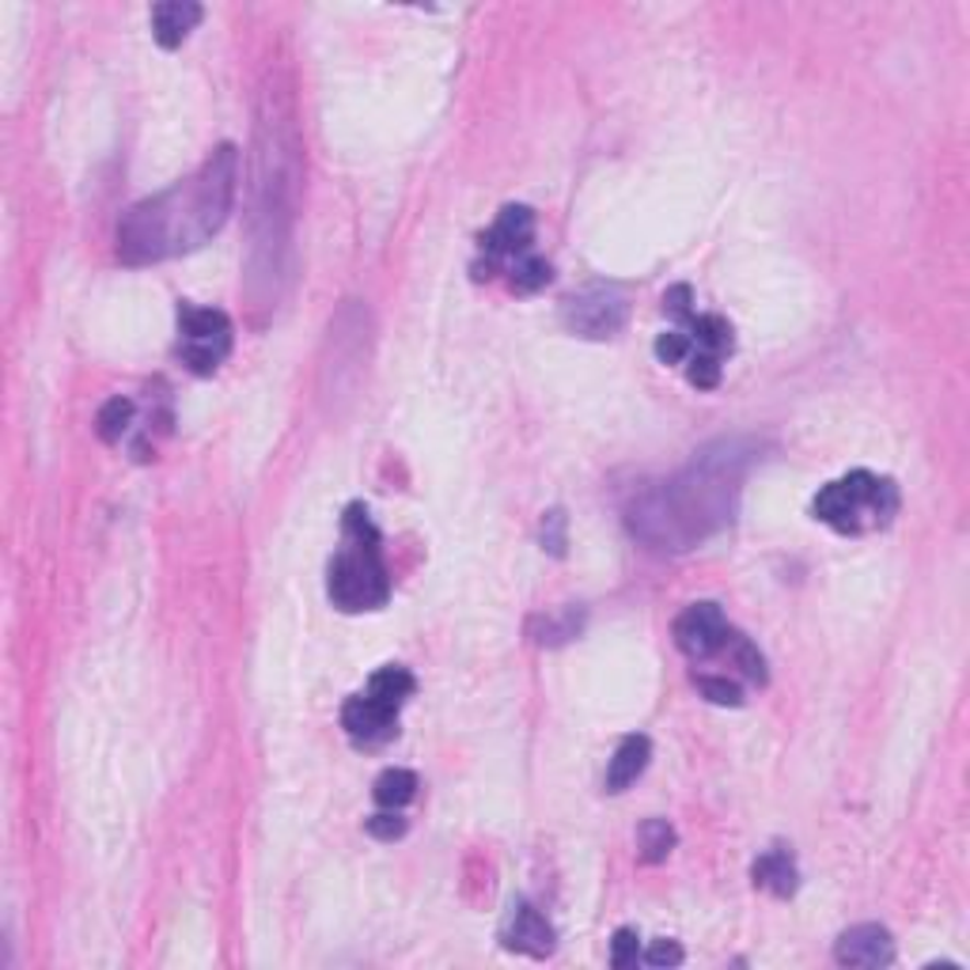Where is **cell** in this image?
Masks as SVG:
<instances>
[{
	"mask_svg": "<svg viewBox=\"0 0 970 970\" xmlns=\"http://www.w3.org/2000/svg\"><path fill=\"white\" fill-rule=\"evenodd\" d=\"M834 959L842 967H887L894 963V940L884 925H853L838 936L834 944Z\"/></svg>",
	"mask_w": 970,
	"mask_h": 970,
	"instance_id": "10",
	"label": "cell"
},
{
	"mask_svg": "<svg viewBox=\"0 0 970 970\" xmlns=\"http://www.w3.org/2000/svg\"><path fill=\"white\" fill-rule=\"evenodd\" d=\"M754 459L751 440H717L690 459L675 478L648 485L630 500L626 528L645 546L663 554H682L697 542L725 531L736 516L743 474Z\"/></svg>",
	"mask_w": 970,
	"mask_h": 970,
	"instance_id": "1",
	"label": "cell"
},
{
	"mask_svg": "<svg viewBox=\"0 0 970 970\" xmlns=\"http://www.w3.org/2000/svg\"><path fill=\"white\" fill-rule=\"evenodd\" d=\"M134 402L129 399H111V402H103V409H99V417H95V432H99V440L103 443H118L122 437H126V429L129 425H134Z\"/></svg>",
	"mask_w": 970,
	"mask_h": 970,
	"instance_id": "20",
	"label": "cell"
},
{
	"mask_svg": "<svg viewBox=\"0 0 970 970\" xmlns=\"http://www.w3.org/2000/svg\"><path fill=\"white\" fill-rule=\"evenodd\" d=\"M417 793V777L409 774V770H383L380 777H376V804L380 808H406L409 800H414Z\"/></svg>",
	"mask_w": 970,
	"mask_h": 970,
	"instance_id": "18",
	"label": "cell"
},
{
	"mask_svg": "<svg viewBox=\"0 0 970 970\" xmlns=\"http://www.w3.org/2000/svg\"><path fill=\"white\" fill-rule=\"evenodd\" d=\"M232 353V319L217 308H178V357L197 376L217 372Z\"/></svg>",
	"mask_w": 970,
	"mask_h": 970,
	"instance_id": "5",
	"label": "cell"
},
{
	"mask_svg": "<svg viewBox=\"0 0 970 970\" xmlns=\"http://www.w3.org/2000/svg\"><path fill=\"white\" fill-rule=\"evenodd\" d=\"M728 637L731 630L717 603H694L675 619V645L690 660H709V656L725 653Z\"/></svg>",
	"mask_w": 970,
	"mask_h": 970,
	"instance_id": "7",
	"label": "cell"
},
{
	"mask_svg": "<svg viewBox=\"0 0 970 970\" xmlns=\"http://www.w3.org/2000/svg\"><path fill=\"white\" fill-rule=\"evenodd\" d=\"M235 183H240V152L235 145H220L197 171L137 201L122 217L118 258L129 266H148L205 246L232 212Z\"/></svg>",
	"mask_w": 970,
	"mask_h": 970,
	"instance_id": "2",
	"label": "cell"
},
{
	"mask_svg": "<svg viewBox=\"0 0 970 970\" xmlns=\"http://www.w3.org/2000/svg\"><path fill=\"white\" fill-rule=\"evenodd\" d=\"M690 353H694V342H690L682 331H671V334H660V338H656V357H660V365H682V360H690Z\"/></svg>",
	"mask_w": 970,
	"mask_h": 970,
	"instance_id": "25",
	"label": "cell"
},
{
	"mask_svg": "<svg viewBox=\"0 0 970 970\" xmlns=\"http://www.w3.org/2000/svg\"><path fill=\"white\" fill-rule=\"evenodd\" d=\"M663 311H668L671 319H679V323H686L690 319V285H675V289L663 292Z\"/></svg>",
	"mask_w": 970,
	"mask_h": 970,
	"instance_id": "30",
	"label": "cell"
},
{
	"mask_svg": "<svg viewBox=\"0 0 970 970\" xmlns=\"http://www.w3.org/2000/svg\"><path fill=\"white\" fill-rule=\"evenodd\" d=\"M531 240H534V212L528 205H508L500 209V217L493 220V228L482 235V251L489 262L500 258H520V254H531Z\"/></svg>",
	"mask_w": 970,
	"mask_h": 970,
	"instance_id": "9",
	"label": "cell"
},
{
	"mask_svg": "<svg viewBox=\"0 0 970 970\" xmlns=\"http://www.w3.org/2000/svg\"><path fill=\"white\" fill-rule=\"evenodd\" d=\"M365 830L376 838V842H394V838H402V834H406L409 823L399 816V811H391V808H388V811H380V816H372V819H368Z\"/></svg>",
	"mask_w": 970,
	"mask_h": 970,
	"instance_id": "26",
	"label": "cell"
},
{
	"mask_svg": "<svg viewBox=\"0 0 970 970\" xmlns=\"http://www.w3.org/2000/svg\"><path fill=\"white\" fill-rule=\"evenodd\" d=\"M365 694H372L376 702L391 705V709H402V705H406V697L414 694V675H409L406 668H394V663H391V668L376 671Z\"/></svg>",
	"mask_w": 970,
	"mask_h": 970,
	"instance_id": "16",
	"label": "cell"
},
{
	"mask_svg": "<svg viewBox=\"0 0 970 970\" xmlns=\"http://www.w3.org/2000/svg\"><path fill=\"white\" fill-rule=\"evenodd\" d=\"M550 277H554L550 274V262L539 258V254H520V258H512V266H508V285L520 296L546 289Z\"/></svg>",
	"mask_w": 970,
	"mask_h": 970,
	"instance_id": "19",
	"label": "cell"
},
{
	"mask_svg": "<svg viewBox=\"0 0 970 970\" xmlns=\"http://www.w3.org/2000/svg\"><path fill=\"white\" fill-rule=\"evenodd\" d=\"M682 959H686V951H682L675 940H656L653 948L645 951V963L648 967H679Z\"/></svg>",
	"mask_w": 970,
	"mask_h": 970,
	"instance_id": "29",
	"label": "cell"
},
{
	"mask_svg": "<svg viewBox=\"0 0 970 970\" xmlns=\"http://www.w3.org/2000/svg\"><path fill=\"white\" fill-rule=\"evenodd\" d=\"M197 23H201V4H190V0H163L152 8V35L163 49L183 46Z\"/></svg>",
	"mask_w": 970,
	"mask_h": 970,
	"instance_id": "12",
	"label": "cell"
},
{
	"mask_svg": "<svg viewBox=\"0 0 970 970\" xmlns=\"http://www.w3.org/2000/svg\"><path fill=\"white\" fill-rule=\"evenodd\" d=\"M686 380L694 383L697 391H713L720 383V357H713V353H690L686 360Z\"/></svg>",
	"mask_w": 970,
	"mask_h": 970,
	"instance_id": "22",
	"label": "cell"
},
{
	"mask_svg": "<svg viewBox=\"0 0 970 970\" xmlns=\"http://www.w3.org/2000/svg\"><path fill=\"white\" fill-rule=\"evenodd\" d=\"M630 303L614 285H588V289L573 292L562 308V319L577 338L603 342L626 326Z\"/></svg>",
	"mask_w": 970,
	"mask_h": 970,
	"instance_id": "6",
	"label": "cell"
},
{
	"mask_svg": "<svg viewBox=\"0 0 970 970\" xmlns=\"http://www.w3.org/2000/svg\"><path fill=\"white\" fill-rule=\"evenodd\" d=\"M542 546L557 557L565 554V512H546V520H542Z\"/></svg>",
	"mask_w": 970,
	"mask_h": 970,
	"instance_id": "28",
	"label": "cell"
},
{
	"mask_svg": "<svg viewBox=\"0 0 970 970\" xmlns=\"http://www.w3.org/2000/svg\"><path fill=\"white\" fill-rule=\"evenodd\" d=\"M725 653H731V660H736V668L743 671V675L751 679V682H766V660H762V653H759V648H754L747 637H739L736 630H731V637H728Z\"/></svg>",
	"mask_w": 970,
	"mask_h": 970,
	"instance_id": "21",
	"label": "cell"
},
{
	"mask_svg": "<svg viewBox=\"0 0 970 970\" xmlns=\"http://www.w3.org/2000/svg\"><path fill=\"white\" fill-rule=\"evenodd\" d=\"M637 850L645 865L668 861V853L675 850V827H671L668 819H645L637 830Z\"/></svg>",
	"mask_w": 970,
	"mask_h": 970,
	"instance_id": "17",
	"label": "cell"
},
{
	"mask_svg": "<svg viewBox=\"0 0 970 970\" xmlns=\"http://www.w3.org/2000/svg\"><path fill=\"white\" fill-rule=\"evenodd\" d=\"M580 633V614L577 611H565L562 619H542V633H534L539 645H562V640L577 637Z\"/></svg>",
	"mask_w": 970,
	"mask_h": 970,
	"instance_id": "24",
	"label": "cell"
},
{
	"mask_svg": "<svg viewBox=\"0 0 970 970\" xmlns=\"http://www.w3.org/2000/svg\"><path fill=\"white\" fill-rule=\"evenodd\" d=\"M686 338L702 353H713V357L731 353V326H728V319H720V315H690Z\"/></svg>",
	"mask_w": 970,
	"mask_h": 970,
	"instance_id": "15",
	"label": "cell"
},
{
	"mask_svg": "<svg viewBox=\"0 0 970 970\" xmlns=\"http://www.w3.org/2000/svg\"><path fill=\"white\" fill-rule=\"evenodd\" d=\"M326 591H331L334 607L357 614V611H376L388 603L391 596V577L388 565L380 554V531L368 520V508L349 505L342 520V550L331 562V577H326Z\"/></svg>",
	"mask_w": 970,
	"mask_h": 970,
	"instance_id": "3",
	"label": "cell"
},
{
	"mask_svg": "<svg viewBox=\"0 0 970 970\" xmlns=\"http://www.w3.org/2000/svg\"><path fill=\"white\" fill-rule=\"evenodd\" d=\"M697 690H702L713 705H731V709L743 705V690H739V682L728 675H697Z\"/></svg>",
	"mask_w": 970,
	"mask_h": 970,
	"instance_id": "23",
	"label": "cell"
},
{
	"mask_svg": "<svg viewBox=\"0 0 970 970\" xmlns=\"http://www.w3.org/2000/svg\"><path fill=\"white\" fill-rule=\"evenodd\" d=\"M500 940H505L508 951L546 959L550 951H554L557 936H554V925H550L546 917L531 907V902H512L505 925H500Z\"/></svg>",
	"mask_w": 970,
	"mask_h": 970,
	"instance_id": "8",
	"label": "cell"
},
{
	"mask_svg": "<svg viewBox=\"0 0 970 970\" xmlns=\"http://www.w3.org/2000/svg\"><path fill=\"white\" fill-rule=\"evenodd\" d=\"M751 876H754V887L777 894V899H788V894H796V887H800L796 861H793V853H788L785 845H774V850L762 853V857L754 861Z\"/></svg>",
	"mask_w": 970,
	"mask_h": 970,
	"instance_id": "13",
	"label": "cell"
},
{
	"mask_svg": "<svg viewBox=\"0 0 970 970\" xmlns=\"http://www.w3.org/2000/svg\"><path fill=\"white\" fill-rule=\"evenodd\" d=\"M653 759V743L648 736H626L614 751L611 766H607V793H626V788L648 770Z\"/></svg>",
	"mask_w": 970,
	"mask_h": 970,
	"instance_id": "14",
	"label": "cell"
},
{
	"mask_svg": "<svg viewBox=\"0 0 970 970\" xmlns=\"http://www.w3.org/2000/svg\"><path fill=\"white\" fill-rule=\"evenodd\" d=\"M394 717H399V709L376 702L372 694H357V697H349V702H345L342 728L349 731V739L372 747V743H383V739L394 731Z\"/></svg>",
	"mask_w": 970,
	"mask_h": 970,
	"instance_id": "11",
	"label": "cell"
},
{
	"mask_svg": "<svg viewBox=\"0 0 970 970\" xmlns=\"http://www.w3.org/2000/svg\"><path fill=\"white\" fill-rule=\"evenodd\" d=\"M637 959H640L637 933H633V928H619V933H614V940H611V963L619 970H626V967L637 963Z\"/></svg>",
	"mask_w": 970,
	"mask_h": 970,
	"instance_id": "27",
	"label": "cell"
},
{
	"mask_svg": "<svg viewBox=\"0 0 970 970\" xmlns=\"http://www.w3.org/2000/svg\"><path fill=\"white\" fill-rule=\"evenodd\" d=\"M899 512V489L891 478H879L868 471H853L845 478L830 482L816 497V516L838 534H868L894 520Z\"/></svg>",
	"mask_w": 970,
	"mask_h": 970,
	"instance_id": "4",
	"label": "cell"
}]
</instances>
